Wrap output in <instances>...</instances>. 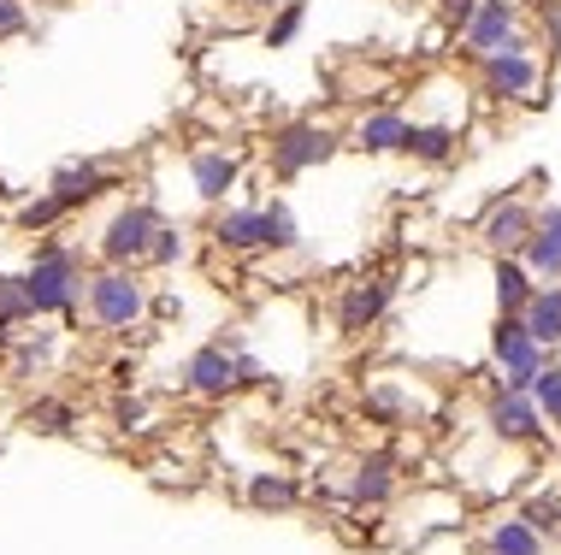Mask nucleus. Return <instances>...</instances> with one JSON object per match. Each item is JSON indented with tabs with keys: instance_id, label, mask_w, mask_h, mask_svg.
I'll use <instances>...</instances> for the list:
<instances>
[{
	"instance_id": "nucleus-1",
	"label": "nucleus",
	"mask_w": 561,
	"mask_h": 555,
	"mask_svg": "<svg viewBox=\"0 0 561 555\" xmlns=\"http://www.w3.org/2000/svg\"><path fill=\"white\" fill-rule=\"evenodd\" d=\"M24 296H30V320H59V313H78L89 296V273L83 254L59 236H42L36 254L24 266Z\"/></svg>"
},
{
	"instance_id": "nucleus-2",
	"label": "nucleus",
	"mask_w": 561,
	"mask_h": 555,
	"mask_svg": "<svg viewBox=\"0 0 561 555\" xmlns=\"http://www.w3.org/2000/svg\"><path fill=\"white\" fill-rule=\"evenodd\" d=\"M491 367H496V390H520V396H533L538 372L550 367V349L526 332L520 313H496V325H491Z\"/></svg>"
},
{
	"instance_id": "nucleus-3",
	"label": "nucleus",
	"mask_w": 561,
	"mask_h": 555,
	"mask_svg": "<svg viewBox=\"0 0 561 555\" xmlns=\"http://www.w3.org/2000/svg\"><path fill=\"white\" fill-rule=\"evenodd\" d=\"M83 313L101 325V332H130V325L148 313V284L136 278V266H101V273H89Z\"/></svg>"
},
{
	"instance_id": "nucleus-4",
	"label": "nucleus",
	"mask_w": 561,
	"mask_h": 555,
	"mask_svg": "<svg viewBox=\"0 0 561 555\" xmlns=\"http://www.w3.org/2000/svg\"><path fill=\"white\" fill-rule=\"evenodd\" d=\"M337 148H343V137L331 125H320V118H290V125H278L266 137V160H272V172L290 184V177L325 166V160H337Z\"/></svg>"
},
{
	"instance_id": "nucleus-5",
	"label": "nucleus",
	"mask_w": 561,
	"mask_h": 555,
	"mask_svg": "<svg viewBox=\"0 0 561 555\" xmlns=\"http://www.w3.org/2000/svg\"><path fill=\"white\" fill-rule=\"evenodd\" d=\"M479 89L491 101H543L538 95L543 89V59L533 54V36H520V42H508L503 54L479 59Z\"/></svg>"
},
{
	"instance_id": "nucleus-6",
	"label": "nucleus",
	"mask_w": 561,
	"mask_h": 555,
	"mask_svg": "<svg viewBox=\"0 0 561 555\" xmlns=\"http://www.w3.org/2000/svg\"><path fill=\"white\" fill-rule=\"evenodd\" d=\"M160 207H148V201H130V207H118V213L101 224V261L107 266H148V248H154V231H160Z\"/></svg>"
},
{
	"instance_id": "nucleus-7",
	"label": "nucleus",
	"mask_w": 561,
	"mask_h": 555,
	"mask_svg": "<svg viewBox=\"0 0 561 555\" xmlns=\"http://www.w3.org/2000/svg\"><path fill=\"white\" fill-rule=\"evenodd\" d=\"M520 0H479V12L467 19L461 30H455V48H461V59H491V54H503L508 42H520L526 30H520Z\"/></svg>"
},
{
	"instance_id": "nucleus-8",
	"label": "nucleus",
	"mask_w": 561,
	"mask_h": 555,
	"mask_svg": "<svg viewBox=\"0 0 561 555\" xmlns=\"http://www.w3.org/2000/svg\"><path fill=\"white\" fill-rule=\"evenodd\" d=\"M533 231H538V207L526 201V195H496L479 219V236L491 254H526Z\"/></svg>"
},
{
	"instance_id": "nucleus-9",
	"label": "nucleus",
	"mask_w": 561,
	"mask_h": 555,
	"mask_svg": "<svg viewBox=\"0 0 561 555\" xmlns=\"http://www.w3.org/2000/svg\"><path fill=\"white\" fill-rule=\"evenodd\" d=\"M390 302H397V278L390 273H367V278H355L343 290V302H337V332H367V325H378L390 313Z\"/></svg>"
},
{
	"instance_id": "nucleus-10",
	"label": "nucleus",
	"mask_w": 561,
	"mask_h": 555,
	"mask_svg": "<svg viewBox=\"0 0 561 555\" xmlns=\"http://www.w3.org/2000/svg\"><path fill=\"white\" fill-rule=\"evenodd\" d=\"M113 166L107 160H95V154H83V160H66V166H54V177H48V189L66 201V213H78V207H89L95 195H107L113 189Z\"/></svg>"
},
{
	"instance_id": "nucleus-11",
	"label": "nucleus",
	"mask_w": 561,
	"mask_h": 555,
	"mask_svg": "<svg viewBox=\"0 0 561 555\" xmlns=\"http://www.w3.org/2000/svg\"><path fill=\"white\" fill-rule=\"evenodd\" d=\"M184 384L195 390V396H231V390H242V367H237V355L225 349V343H202V349L184 361Z\"/></svg>"
},
{
	"instance_id": "nucleus-12",
	"label": "nucleus",
	"mask_w": 561,
	"mask_h": 555,
	"mask_svg": "<svg viewBox=\"0 0 561 555\" xmlns=\"http://www.w3.org/2000/svg\"><path fill=\"white\" fill-rule=\"evenodd\" d=\"M484 426H491V438L503 443H533L543 431V408L538 396H520V390H496L491 396V414H484Z\"/></svg>"
},
{
	"instance_id": "nucleus-13",
	"label": "nucleus",
	"mask_w": 561,
	"mask_h": 555,
	"mask_svg": "<svg viewBox=\"0 0 561 555\" xmlns=\"http://www.w3.org/2000/svg\"><path fill=\"white\" fill-rule=\"evenodd\" d=\"M408 130H414V118L402 107H373L355 118V130H348V148H360V154H402Z\"/></svg>"
},
{
	"instance_id": "nucleus-14",
	"label": "nucleus",
	"mask_w": 561,
	"mask_h": 555,
	"mask_svg": "<svg viewBox=\"0 0 561 555\" xmlns=\"http://www.w3.org/2000/svg\"><path fill=\"white\" fill-rule=\"evenodd\" d=\"M237 177H242L237 148H195L190 154V184H195L202 201H225V195L237 189Z\"/></svg>"
},
{
	"instance_id": "nucleus-15",
	"label": "nucleus",
	"mask_w": 561,
	"mask_h": 555,
	"mask_svg": "<svg viewBox=\"0 0 561 555\" xmlns=\"http://www.w3.org/2000/svg\"><path fill=\"white\" fill-rule=\"evenodd\" d=\"M214 243L225 254H254L266 248V201H242V207H225L214 219Z\"/></svg>"
},
{
	"instance_id": "nucleus-16",
	"label": "nucleus",
	"mask_w": 561,
	"mask_h": 555,
	"mask_svg": "<svg viewBox=\"0 0 561 555\" xmlns=\"http://www.w3.org/2000/svg\"><path fill=\"white\" fill-rule=\"evenodd\" d=\"M520 261L533 266L538 284H561V201L538 207V231H533V243H526Z\"/></svg>"
},
{
	"instance_id": "nucleus-17",
	"label": "nucleus",
	"mask_w": 561,
	"mask_h": 555,
	"mask_svg": "<svg viewBox=\"0 0 561 555\" xmlns=\"http://www.w3.org/2000/svg\"><path fill=\"white\" fill-rule=\"evenodd\" d=\"M491 278H496V313H526V302L538 296V278L520 254H496Z\"/></svg>"
},
{
	"instance_id": "nucleus-18",
	"label": "nucleus",
	"mask_w": 561,
	"mask_h": 555,
	"mask_svg": "<svg viewBox=\"0 0 561 555\" xmlns=\"http://www.w3.org/2000/svg\"><path fill=\"white\" fill-rule=\"evenodd\" d=\"M367 414L378 426H414V419L426 414V402H420L414 390H402L397 379H378V384H367Z\"/></svg>"
},
{
	"instance_id": "nucleus-19",
	"label": "nucleus",
	"mask_w": 561,
	"mask_h": 555,
	"mask_svg": "<svg viewBox=\"0 0 561 555\" xmlns=\"http://www.w3.org/2000/svg\"><path fill=\"white\" fill-rule=\"evenodd\" d=\"M455 148H461V125H420V118H414V130H408L402 154L420 160V166H449Z\"/></svg>"
},
{
	"instance_id": "nucleus-20",
	"label": "nucleus",
	"mask_w": 561,
	"mask_h": 555,
	"mask_svg": "<svg viewBox=\"0 0 561 555\" xmlns=\"http://www.w3.org/2000/svg\"><path fill=\"white\" fill-rule=\"evenodd\" d=\"M543 550H550V532H538L526 514H508V520L491 527V537H484L479 555H543Z\"/></svg>"
},
{
	"instance_id": "nucleus-21",
	"label": "nucleus",
	"mask_w": 561,
	"mask_h": 555,
	"mask_svg": "<svg viewBox=\"0 0 561 555\" xmlns=\"http://www.w3.org/2000/svg\"><path fill=\"white\" fill-rule=\"evenodd\" d=\"M390 490H397V455H390V449H373V455L355 467V485H348V497L367 502V508H378V502H390Z\"/></svg>"
},
{
	"instance_id": "nucleus-22",
	"label": "nucleus",
	"mask_w": 561,
	"mask_h": 555,
	"mask_svg": "<svg viewBox=\"0 0 561 555\" xmlns=\"http://www.w3.org/2000/svg\"><path fill=\"white\" fill-rule=\"evenodd\" d=\"M526 332H533L543 349H561V284H538V296L526 302Z\"/></svg>"
},
{
	"instance_id": "nucleus-23",
	"label": "nucleus",
	"mask_w": 561,
	"mask_h": 555,
	"mask_svg": "<svg viewBox=\"0 0 561 555\" xmlns=\"http://www.w3.org/2000/svg\"><path fill=\"white\" fill-rule=\"evenodd\" d=\"M30 431H48V438H66V431H78V408L59 396H36L30 402Z\"/></svg>"
},
{
	"instance_id": "nucleus-24",
	"label": "nucleus",
	"mask_w": 561,
	"mask_h": 555,
	"mask_svg": "<svg viewBox=\"0 0 561 555\" xmlns=\"http://www.w3.org/2000/svg\"><path fill=\"white\" fill-rule=\"evenodd\" d=\"M12 219H19V231H36V236H42V231H54V224L71 219V213H66V201H59L54 189H42V195H30V201H24Z\"/></svg>"
},
{
	"instance_id": "nucleus-25",
	"label": "nucleus",
	"mask_w": 561,
	"mask_h": 555,
	"mask_svg": "<svg viewBox=\"0 0 561 555\" xmlns=\"http://www.w3.org/2000/svg\"><path fill=\"white\" fill-rule=\"evenodd\" d=\"M296 478H284V473H254L249 478V502L254 508H296Z\"/></svg>"
},
{
	"instance_id": "nucleus-26",
	"label": "nucleus",
	"mask_w": 561,
	"mask_h": 555,
	"mask_svg": "<svg viewBox=\"0 0 561 555\" xmlns=\"http://www.w3.org/2000/svg\"><path fill=\"white\" fill-rule=\"evenodd\" d=\"M296 243H301V231H296L290 201H284V195H272V201H266V248H296Z\"/></svg>"
},
{
	"instance_id": "nucleus-27",
	"label": "nucleus",
	"mask_w": 561,
	"mask_h": 555,
	"mask_svg": "<svg viewBox=\"0 0 561 555\" xmlns=\"http://www.w3.org/2000/svg\"><path fill=\"white\" fill-rule=\"evenodd\" d=\"M301 24H308V7H301V0H284V7L272 12V24H266V48H290V42L301 36Z\"/></svg>"
},
{
	"instance_id": "nucleus-28",
	"label": "nucleus",
	"mask_w": 561,
	"mask_h": 555,
	"mask_svg": "<svg viewBox=\"0 0 561 555\" xmlns=\"http://www.w3.org/2000/svg\"><path fill=\"white\" fill-rule=\"evenodd\" d=\"M12 361H19V372H24V379H36V372L54 361V332L19 337V343H12Z\"/></svg>"
},
{
	"instance_id": "nucleus-29",
	"label": "nucleus",
	"mask_w": 561,
	"mask_h": 555,
	"mask_svg": "<svg viewBox=\"0 0 561 555\" xmlns=\"http://www.w3.org/2000/svg\"><path fill=\"white\" fill-rule=\"evenodd\" d=\"M184 254H190L184 224H160V231H154V248H148V266H160V273H165V266H178Z\"/></svg>"
},
{
	"instance_id": "nucleus-30",
	"label": "nucleus",
	"mask_w": 561,
	"mask_h": 555,
	"mask_svg": "<svg viewBox=\"0 0 561 555\" xmlns=\"http://www.w3.org/2000/svg\"><path fill=\"white\" fill-rule=\"evenodd\" d=\"M0 320H7V325H24V320H30L24 273H0Z\"/></svg>"
},
{
	"instance_id": "nucleus-31",
	"label": "nucleus",
	"mask_w": 561,
	"mask_h": 555,
	"mask_svg": "<svg viewBox=\"0 0 561 555\" xmlns=\"http://www.w3.org/2000/svg\"><path fill=\"white\" fill-rule=\"evenodd\" d=\"M533 396H538V408H543V419H556V426H561V367H556V361H550V367L538 372Z\"/></svg>"
},
{
	"instance_id": "nucleus-32",
	"label": "nucleus",
	"mask_w": 561,
	"mask_h": 555,
	"mask_svg": "<svg viewBox=\"0 0 561 555\" xmlns=\"http://www.w3.org/2000/svg\"><path fill=\"white\" fill-rule=\"evenodd\" d=\"M432 7H437V24H444L449 36H455V30H461V24L479 12V0H432Z\"/></svg>"
},
{
	"instance_id": "nucleus-33",
	"label": "nucleus",
	"mask_w": 561,
	"mask_h": 555,
	"mask_svg": "<svg viewBox=\"0 0 561 555\" xmlns=\"http://www.w3.org/2000/svg\"><path fill=\"white\" fill-rule=\"evenodd\" d=\"M24 30H30V7L24 0H0V42L24 36Z\"/></svg>"
},
{
	"instance_id": "nucleus-34",
	"label": "nucleus",
	"mask_w": 561,
	"mask_h": 555,
	"mask_svg": "<svg viewBox=\"0 0 561 555\" xmlns=\"http://www.w3.org/2000/svg\"><path fill=\"white\" fill-rule=\"evenodd\" d=\"M142 419H148V402H136V396L118 402V426H142Z\"/></svg>"
},
{
	"instance_id": "nucleus-35",
	"label": "nucleus",
	"mask_w": 561,
	"mask_h": 555,
	"mask_svg": "<svg viewBox=\"0 0 561 555\" xmlns=\"http://www.w3.org/2000/svg\"><path fill=\"white\" fill-rule=\"evenodd\" d=\"M148 308H154L160 320H172V313H184V302H178V296H154V302H148Z\"/></svg>"
},
{
	"instance_id": "nucleus-36",
	"label": "nucleus",
	"mask_w": 561,
	"mask_h": 555,
	"mask_svg": "<svg viewBox=\"0 0 561 555\" xmlns=\"http://www.w3.org/2000/svg\"><path fill=\"white\" fill-rule=\"evenodd\" d=\"M249 7H254V12H278L284 0H249Z\"/></svg>"
},
{
	"instance_id": "nucleus-37",
	"label": "nucleus",
	"mask_w": 561,
	"mask_h": 555,
	"mask_svg": "<svg viewBox=\"0 0 561 555\" xmlns=\"http://www.w3.org/2000/svg\"><path fill=\"white\" fill-rule=\"evenodd\" d=\"M556 431H561V426H556Z\"/></svg>"
}]
</instances>
